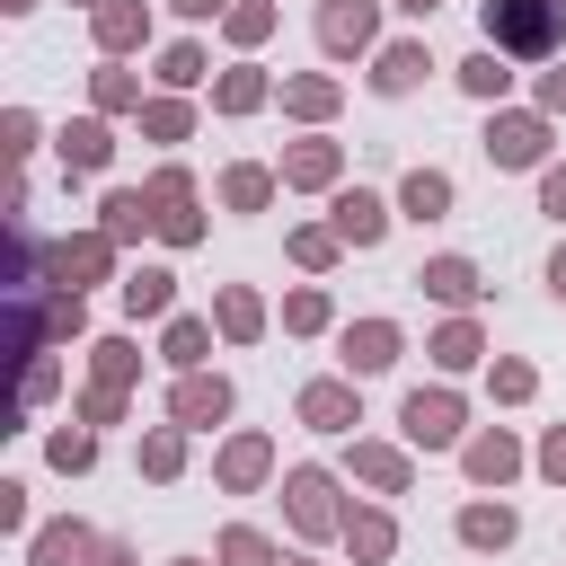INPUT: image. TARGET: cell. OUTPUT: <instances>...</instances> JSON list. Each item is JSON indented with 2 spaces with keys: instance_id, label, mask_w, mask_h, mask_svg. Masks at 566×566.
<instances>
[{
  "instance_id": "obj_33",
  "label": "cell",
  "mask_w": 566,
  "mask_h": 566,
  "mask_svg": "<svg viewBox=\"0 0 566 566\" xmlns=\"http://www.w3.org/2000/svg\"><path fill=\"white\" fill-rule=\"evenodd\" d=\"M177 9H186V18H212V9H221V0H177Z\"/></svg>"
},
{
  "instance_id": "obj_18",
  "label": "cell",
  "mask_w": 566,
  "mask_h": 566,
  "mask_svg": "<svg viewBox=\"0 0 566 566\" xmlns=\"http://www.w3.org/2000/svg\"><path fill=\"white\" fill-rule=\"evenodd\" d=\"M142 221H150V212H142V195H115V203H106V239H133Z\"/></svg>"
},
{
  "instance_id": "obj_4",
  "label": "cell",
  "mask_w": 566,
  "mask_h": 566,
  "mask_svg": "<svg viewBox=\"0 0 566 566\" xmlns=\"http://www.w3.org/2000/svg\"><path fill=\"white\" fill-rule=\"evenodd\" d=\"M539 142H548V133H539V124H531V115H504V124H495V133H486V150H495V159H504V168H531V159H539Z\"/></svg>"
},
{
  "instance_id": "obj_8",
  "label": "cell",
  "mask_w": 566,
  "mask_h": 566,
  "mask_svg": "<svg viewBox=\"0 0 566 566\" xmlns=\"http://www.w3.org/2000/svg\"><path fill=\"white\" fill-rule=\"evenodd\" d=\"M407 212H416V221H442V212H451V177L416 168V177H407Z\"/></svg>"
},
{
  "instance_id": "obj_26",
  "label": "cell",
  "mask_w": 566,
  "mask_h": 566,
  "mask_svg": "<svg viewBox=\"0 0 566 566\" xmlns=\"http://www.w3.org/2000/svg\"><path fill=\"white\" fill-rule=\"evenodd\" d=\"M221 469H230V478H239V486H248V478H256V469H265V442H230V460H221Z\"/></svg>"
},
{
  "instance_id": "obj_11",
  "label": "cell",
  "mask_w": 566,
  "mask_h": 566,
  "mask_svg": "<svg viewBox=\"0 0 566 566\" xmlns=\"http://www.w3.org/2000/svg\"><path fill=\"white\" fill-rule=\"evenodd\" d=\"M106 150H115L106 124H71V133H62V159H71V168H106Z\"/></svg>"
},
{
  "instance_id": "obj_22",
  "label": "cell",
  "mask_w": 566,
  "mask_h": 566,
  "mask_svg": "<svg viewBox=\"0 0 566 566\" xmlns=\"http://www.w3.org/2000/svg\"><path fill=\"white\" fill-rule=\"evenodd\" d=\"M433 354H442L451 371H460V363H478V327H442V345H433Z\"/></svg>"
},
{
  "instance_id": "obj_12",
  "label": "cell",
  "mask_w": 566,
  "mask_h": 566,
  "mask_svg": "<svg viewBox=\"0 0 566 566\" xmlns=\"http://www.w3.org/2000/svg\"><path fill=\"white\" fill-rule=\"evenodd\" d=\"M124 310H133V318H159V310H168V274H159V265H142V274L124 283Z\"/></svg>"
},
{
  "instance_id": "obj_2",
  "label": "cell",
  "mask_w": 566,
  "mask_h": 566,
  "mask_svg": "<svg viewBox=\"0 0 566 566\" xmlns=\"http://www.w3.org/2000/svg\"><path fill=\"white\" fill-rule=\"evenodd\" d=\"M451 433H460V407H451L442 389H433V398L416 389V398H407V442H424V451H442Z\"/></svg>"
},
{
  "instance_id": "obj_24",
  "label": "cell",
  "mask_w": 566,
  "mask_h": 566,
  "mask_svg": "<svg viewBox=\"0 0 566 566\" xmlns=\"http://www.w3.org/2000/svg\"><path fill=\"white\" fill-rule=\"evenodd\" d=\"M71 548H80V531L62 522V531H44V539H35V566H71Z\"/></svg>"
},
{
  "instance_id": "obj_32",
  "label": "cell",
  "mask_w": 566,
  "mask_h": 566,
  "mask_svg": "<svg viewBox=\"0 0 566 566\" xmlns=\"http://www.w3.org/2000/svg\"><path fill=\"white\" fill-rule=\"evenodd\" d=\"M539 460H548V478H566V433H548V451H539Z\"/></svg>"
},
{
  "instance_id": "obj_10",
  "label": "cell",
  "mask_w": 566,
  "mask_h": 566,
  "mask_svg": "<svg viewBox=\"0 0 566 566\" xmlns=\"http://www.w3.org/2000/svg\"><path fill=\"white\" fill-rule=\"evenodd\" d=\"M460 539H469V548H504V539H513V513H504V504H478V513H460Z\"/></svg>"
},
{
  "instance_id": "obj_19",
  "label": "cell",
  "mask_w": 566,
  "mask_h": 566,
  "mask_svg": "<svg viewBox=\"0 0 566 566\" xmlns=\"http://www.w3.org/2000/svg\"><path fill=\"white\" fill-rule=\"evenodd\" d=\"M460 80H469L478 97H504V71H495V53H478V62H460Z\"/></svg>"
},
{
  "instance_id": "obj_23",
  "label": "cell",
  "mask_w": 566,
  "mask_h": 566,
  "mask_svg": "<svg viewBox=\"0 0 566 566\" xmlns=\"http://www.w3.org/2000/svg\"><path fill=\"white\" fill-rule=\"evenodd\" d=\"M354 557H389V522H380V513L354 522Z\"/></svg>"
},
{
  "instance_id": "obj_31",
  "label": "cell",
  "mask_w": 566,
  "mask_h": 566,
  "mask_svg": "<svg viewBox=\"0 0 566 566\" xmlns=\"http://www.w3.org/2000/svg\"><path fill=\"white\" fill-rule=\"evenodd\" d=\"M539 195H548V212L566 221V168H548V186H539Z\"/></svg>"
},
{
  "instance_id": "obj_7",
  "label": "cell",
  "mask_w": 566,
  "mask_h": 566,
  "mask_svg": "<svg viewBox=\"0 0 566 566\" xmlns=\"http://www.w3.org/2000/svg\"><path fill=\"white\" fill-rule=\"evenodd\" d=\"M380 221H389V212H380L371 195H336V239H354V248H371V239H380Z\"/></svg>"
},
{
  "instance_id": "obj_34",
  "label": "cell",
  "mask_w": 566,
  "mask_h": 566,
  "mask_svg": "<svg viewBox=\"0 0 566 566\" xmlns=\"http://www.w3.org/2000/svg\"><path fill=\"white\" fill-rule=\"evenodd\" d=\"M548 283H557V292H566V248H557V256H548Z\"/></svg>"
},
{
  "instance_id": "obj_3",
  "label": "cell",
  "mask_w": 566,
  "mask_h": 566,
  "mask_svg": "<svg viewBox=\"0 0 566 566\" xmlns=\"http://www.w3.org/2000/svg\"><path fill=\"white\" fill-rule=\"evenodd\" d=\"M318 35H327V53L371 44V0H327V9H318Z\"/></svg>"
},
{
  "instance_id": "obj_21",
  "label": "cell",
  "mask_w": 566,
  "mask_h": 566,
  "mask_svg": "<svg viewBox=\"0 0 566 566\" xmlns=\"http://www.w3.org/2000/svg\"><path fill=\"white\" fill-rule=\"evenodd\" d=\"M221 327H230V336H256V301H248V292H221Z\"/></svg>"
},
{
  "instance_id": "obj_35",
  "label": "cell",
  "mask_w": 566,
  "mask_h": 566,
  "mask_svg": "<svg viewBox=\"0 0 566 566\" xmlns=\"http://www.w3.org/2000/svg\"><path fill=\"white\" fill-rule=\"evenodd\" d=\"M548 106H566V71H557V80H548Z\"/></svg>"
},
{
  "instance_id": "obj_6",
  "label": "cell",
  "mask_w": 566,
  "mask_h": 566,
  "mask_svg": "<svg viewBox=\"0 0 566 566\" xmlns=\"http://www.w3.org/2000/svg\"><path fill=\"white\" fill-rule=\"evenodd\" d=\"M389 354H398V327H389V318H363V327L345 336V363H354V371H380Z\"/></svg>"
},
{
  "instance_id": "obj_17",
  "label": "cell",
  "mask_w": 566,
  "mask_h": 566,
  "mask_svg": "<svg viewBox=\"0 0 566 566\" xmlns=\"http://www.w3.org/2000/svg\"><path fill=\"white\" fill-rule=\"evenodd\" d=\"M203 345H212L203 318H177V327H168V363H203Z\"/></svg>"
},
{
  "instance_id": "obj_14",
  "label": "cell",
  "mask_w": 566,
  "mask_h": 566,
  "mask_svg": "<svg viewBox=\"0 0 566 566\" xmlns=\"http://www.w3.org/2000/svg\"><path fill=\"white\" fill-rule=\"evenodd\" d=\"M221 407H230L221 380H186V389H177V416H186V424H203V416H221Z\"/></svg>"
},
{
  "instance_id": "obj_25",
  "label": "cell",
  "mask_w": 566,
  "mask_h": 566,
  "mask_svg": "<svg viewBox=\"0 0 566 566\" xmlns=\"http://www.w3.org/2000/svg\"><path fill=\"white\" fill-rule=\"evenodd\" d=\"M97 35H106V44H133L142 18H133V9H97Z\"/></svg>"
},
{
  "instance_id": "obj_15",
  "label": "cell",
  "mask_w": 566,
  "mask_h": 566,
  "mask_svg": "<svg viewBox=\"0 0 566 566\" xmlns=\"http://www.w3.org/2000/svg\"><path fill=\"white\" fill-rule=\"evenodd\" d=\"M371 80H380V88H416V80H424V53H416V44H398V53H380V71H371Z\"/></svg>"
},
{
  "instance_id": "obj_37",
  "label": "cell",
  "mask_w": 566,
  "mask_h": 566,
  "mask_svg": "<svg viewBox=\"0 0 566 566\" xmlns=\"http://www.w3.org/2000/svg\"><path fill=\"white\" fill-rule=\"evenodd\" d=\"M398 9H416V18H433V0H398Z\"/></svg>"
},
{
  "instance_id": "obj_1",
  "label": "cell",
  "mask_w": 566,
  "mask_h": 566,
  "mask_svg": "<svg viewBox=\"0 0 566 566\" xmlns=\"http://www.w3.org/2000/svg\"><path fill=\"white\" fill-rule=\"evenodd\" d=\"M566 0H486V44L495 53H557Z\"/></svg>"
},
{
  "instance_id": "obj_27",
  "label": "cell",
  "mask_w": 566,
  "mask_h": 566,
  "mask_svg": "<svg viewBox=\"0 0 566 566\" xmlns=\"http://www.w3.org/2000/svg\"><path fill=\"white\" fill-rule=\"evenodd\" d=\"M354 469H363V478H380V486H398V478H407V469H398V451H354Z\"/></svg>"
},
{
  "instance_id": "obj_5",
  "label": "cell",
  "mask_w": 566,
  "mask_h": 566,
  "mask_svg": "<svg viewBox=\"0 0 566 566\" xmlns=\"http://www.w3.org/2000/svg\"><path fill=\"white\" fill-rule=\"evenodd\" d=\"M416 283H424L433 301H478V265H469V256H433Z\"/></svg>"
},
{
  "instance_id": "obj_9",
  "label": "cell",
  "mask_w": 566,
  "mask_h": 566,
  "mask_svg": "<svg viewBox=\"0 0 566 566\" xmlns=\"http://www.w3.org/2000/svg\"><path fill=\"white\" fill-rule=\"evenodd\" d=\"M301 416H310V424H327V433H336V424H354V389H336V380H318V389H310V398H301Z\"/></svg>"
},
{
  "instance_id": "obj_36",
  "label": "cell",
  "mask_w": 566,
  "mask_h": 566,
  "mask_svg": "<svg viewBox=\"0 0 566 566\" xmlns=\"http://www.w3.org/2000/svg\"><path fill=\"white\" fill-rule=\"evenodd\" d=\"M97 566H133V557H124V548H97Z\"/></svg>"
},
{
  "instance_id": "obj_29",
  "label": "cell",
  "mask_w": 566,
  "mask_h": 566,
  "mask_svg": "<svg viewBox=\"0 0 566 566\" xmlns=\"http://www.w3.org/2000/svg\"><path fill=\"white\" fill-rule=\"evenodd\" d=\"M221 106H256V71H230L221 80Z\"/></svg>"
},
{
  "instance_id": "obj_30",
  "label": "cell",
  "mask_w": 566,
  "mask_h": 566,
  "mask_svg": "<svg viewBox=\"0 0 566 566\" xmlns=\"http://www.w3.org/2000/svg\"><path fill=\"white\" fill-rule=\"evenodd\" d=\"M230 203H265V177L256 168H230Z\"/></svg>"
},
{
  "instance_id": "obj_13",
  "label": "cell",
  "mask_w": 566,
  "mask_h": 566,
  "mask_svg": "<svg viewBox=\"0 0 566 566\" xmlns=\"http://www.w3.org/2000/svg\"><path fill=\"white\" fill-rule=\"evenodd\" d=\"M292 513H301V531H327V478H318V469L292 478Z\"/></svg>"
},
{
  "instance_id": "obj_20",
  "label": "cell",
  "mask_w": 566,
  "mask_h": 566,
  "mask_svg": "<svg viewBox=\"0 0 566 566\" xmlns=\"http://www.w3.org/2000/svg\"><path fill=\"white\" fill-rule=\"evenodd\" d=\"M327 168H336V150H327V142H310V150H292V177H301V186H318Z\"/></svg>"
},
{
  "instance_id": "obj_16",
  "label": "cell",
  "mask_w": 566,
  "mask_h": 566,
  "mask_svg": "<svg viewBox=\"0 0 566 566\" xmlns=\"http://www.w3.org/2000/svg\"><path fill=\"white\" fill-rule=\"evenodd\" d=\"M469 478H513V442H504V433L469 442Z\"/></svg>"
},
{
  "instance_id": "obj_28",
  "label": "cell",
  "mask_w": 566,
  "mask_h": 566,
  "mask_svg": "<svg viewBox=\"0 0 566 566\" xmlns=\"http://www.w3.org/2000/svg\"><path fill=\"white\" fill-rule=\"evenodd\" d=\"M221 557H230V566H265V539H256V531H230Z\"/></svg>"
}]
</instances>
